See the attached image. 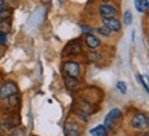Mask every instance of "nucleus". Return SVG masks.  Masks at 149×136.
I'll list each match as a JSON object with an SVG mask.
<instances>
[{
	"instance_id": "nucleus-1",
	"label": "nucleus",
	"mask_w": 149,
	"mask_h": 136,
	"mask_svg": "<svg viewBox=\"0 0 149 136\" xmlns=\"http://www.w3.org/2000/svg\"><path fill=\"white\" fill-rule=\"evenodd\" d=\"M120 117H122V112H120L118 108L112 109V110L105 116V121H104V127H105V129H107V131H112L113 128H115V121L119 120Z\"/></svg>"
},
{
	"instance_id": "nucleus-2",
	"label": "nucleus",
	"mask_w": 149,
	"mask_h": 136,
	"mask_svg": "<svg viewBox=\"0 0 149 136\" xmlns=\"http://www.w3.org/2000/svg\"><path fill=\"white\" fill-rule=\"evenodd\" d=\"M148 120L149 118L144 113H137L134 114V117L131 118V127L134 129H137V131L146 129L148 128Z\"/></svg>"
},
{
	"instance_id": "nucleus-3",
	"label": "nucleus",
	"mask_w": 149,
	"mask_h": 136,
	"mask_svg": "<svg viewBox=\"0 0 149 136\" xmlns=\"http://www.w3.org/2000/svg\"><path fill=\"white\" fill-rule=\"evenodd\" d=\"M18 86L14 82H6L0 86V98H10L11 95L17 94Z\"/></svg>"
},
{
	"instance_id": "nucleus-4",
	"label": "nucleus",
	"mask_w": 149,
	"mask_h": 136,
	"mask_svg": "<svg viewBox=\"0 0 149 136\" xmlns=\"http://www.w3.org/2000/svg\"><path fill=\"white\" fill-rule=\"evenodd\" d=\"M63 72L70 78H77L79 75V64L75 61H66L63 64Z\"/></svg>"
},
{
	"instance_id": "nucleus-5",
	"label": "nucleus",
	"mask_w": 149,
	"mask_h": 136,
	"mask_svg": "<svg viewBox=\"0 0 149 136\" xmlns=\"http://www.w3.org/2000/svg\"><path fill=\"white\" fill-rule=\"evenodd\" d=\"M99 12L103 16V19H109V18H116L118 15V10L113 5L109 4H100L99 7Z\"/></svg>"
},
{
	"instance_id": "nucleus-6",
	"label": "nucleus",
	"mask_w": 149,
	"mask_h": 136,
	"mask_svg": "<svg viewBox=\"0 0 149 136\" xmlns=\"http://www.w3.org/2000/svg\"><path fill=\"white\" fill-rule=\"evenodd\" d=\"M64 135L66 136H79L81 135V127L75 121H70L64 125Z\"/></svg>"
},
{
	"instance_id": "nucleus-7",
	"label": "nucleus",
	"mask_w": 149,
	"mask_h": 136,
	"mask_svg": "<svg viewBox=\"0 0 149 136\" xmlns=\"http://www.w3.org/2000/svg\"><path fill=\"white\" fill-rule=\"evenodd\" d=\"M103 26L109 32H120L122 25L116 18H109V19H103Z\"/></svg>"
},
{
	"instance_id": "nucleus-8",
	"label": "nucleus",
	"mask_w": 149,
	"mask_h": 136,
	"mask_svg": "<svg viewBox=\"0 0 149 136\" xmlns=\"http://www.w3.org/2000/svg\"><path fill=\"white\" fill-rule=\"evenodd\" d=\"M79 52H81V45H79V42H77V41L70 42L66 46V49H64V54H78Z\"/></svg>"
},
{
	"instance_id": "nucleus-9",
	"label": "nucleus",
	"mask_w": 149,
	"mask_h": 136,
	"mask_svg": "<svg viewBox=\"0 0 149 136\" xmlns=\"http://www.w3.org/2000/svg\"><path fill=\"white\" fill-rule=\"evenodd\" d=\"M85 42L89 48H97L100 45V40L96 36H93V34H88L85 37Z\"/></svg>"
},
{
	"instance_id": "nucleus-10",
	"label": "nucleus",
	"mask_w": 149,
	"mask_h": 136,
	"mask_svg": "<svg viewBox=\"0 0 149 136\" xmlns=\"http://www.w3.org/2000/svg\"><path fill=\"white\" fill-rule=\"evenodd\" d=\"M134 5L138 12H145L149 10V1L148 0H134Z\"/></svg>"
},
{
	"instance_id": "nucleus-11",
	"label": "nucleus",
	"mask_w": 149,
	"mask_h": 136,
	"mask_svg": "<svg viewBox=\"0 0 149 136\" xmlns=\"http://www.w3.org/2000/svg\"><path fill=\"white\" fill-rule=\"evenodd\" d=\"M64 83H66V87L70 89V90H75V89H78V86H79V82L77 80V78L66 76L64 78Z\"/></svg>"
},
{
	"instance_id": "nucleus-12",
	"label": "nucleus",
	"mask_w": 149,
	"mask_h": 136,
	"mask_svg": "<svg viewBox=\"0 0 149 136\" xmlns=\"http://www.w3.org/2000/svg\"><path fill=\"white\" fill-rule=\"evenodd\" d=\"M91 135H93V136H108V131L105 129L104 125H97L96 128L91 129Z\"/></svg>"
},
{
	"instance_id": "nucleus-13",
	"label": "nucleus",
	"mask_w": 149,
	"mask_h": 136,
	"mask_svg": "<svg viewBox=\"0 0 149 136\" xmlns=\"http://www.w3.org/2000/svg\"><path fill=\"white\" fill-rule=\"evenodd\" d=\"M137 78V80L140 82L141 84L145 87V90L148 91V94H149V78L148 76H142V75H136Z\"/></svg>"
},
{
	"instance_id": "nucleus-14",
	"label": "nucleus",
	"mask_w": 149,
	"mask_h": 136,
	"mask_svg": "<svg viewBox=\"0 0 149 136\" xmlns=\"http://www.w3.org/2000/svg\"><path fill=\"white\" fill-rule=\"evenodd\" d=\"M131 22H133V15L129 10H126V12L123 14V23L126 25V26H130Z\"/></svg>"
},
{
	"instance_id": "nucleus-15",
	"label": "nucleus",
	"mask_w": 149,
	"mask_h": 136,
	"mask_svg": "<svg viewBox=\"0 0 149 136\" xmlns=\"http://www.w3.org/2000/svg\"><path fill=\"white\" fill-rule=\"evenodd\" d=\"M116 87H118V90L120 91L122 94H126L127 87H126V83H125V82H118V83H116Z\"/></svg>"
},
{
	"instance_id": "nucleus-16",
	"label": "nucleus",
	"mask_w": 149,
	"mask_h": 136,
	"mask_svg": "<svg viewBox=\"0 0 149 136\" xmlns=\"http://www.w3.org/2000/svg\"><path fill=\"white\" fill-rule=\"evenodd\" d=\"M96 32L99 33V34H101V36H104V37H108L109 36V30H107V29H105V27H97V29H96Z\"/></svg>"
},
{
	"instance_id": "nucleus-17",
	"label": "nucleus",
	"mask_w": 149,
	"mask_h": 136,
	"mask_svg": "<svg viewBox=\"0 0 149 136\" xmlns=\"http://www.w3.org/2000/svg\"><path fill=\"white\" fill-rule=\"evenodd\" d=\"M11 136H25V128H17V129H14Z\"/></svg>"
},
{
	"instance_id": "nucleus-18",
	"label": "nucleus",
	"mask_w": 149,
	"mask_h": 136,
	"mask_svg": "<svg viewBox=\"0 0 149 136\" xmlns=\"http://www.w3.org/2000/svg\"><path fill=\"white\" fill-rule=\"evenodd\" d=\"M89 59L91 60H99V56H97L96 52H91V53H89Z\"/></svg>"
},
{
	"instance_id": "nucleus-19",
	"label": "nucleus",
	"mask_w": 149,
	"mask_h": 136,
	"mask_svg": "<svg viewBox=\"0 0 149 136\" xmlns=\"http://www.w3.org/2000/svg\"><path fill=\"white\" fill-rule=\"evenodd\" d=\"M6 41H7V37H6V34H4V33H0V42L6 44Z\"/></svg>"
},
{
	"instance_id": "nucleus-20",
	"label": "nucleus",
	"mask_w": 149,
	"mask_h": 136,
	"mask_svg": "<svg viewBox=\"0 0 149 136\" xmlns=\"http://www.w3.org/2000/svg\"><path fill=\"white\" fill-rule=\"evenodd\" d=\"M3 11H4V3H3V1L0 0V14L3 12Z\"/></svg>"
},
{
	"instance_id": "nucleus-21",
	"label": "nucleus",
	"mask_w": 149,
	"mask_h": 136,
	"mask_svg": "<svg viewBox=\"0 0 149 136\" xmlns=\"http://www.w3.org/2000/svg\"><path fill=\"white\" fill-rule=\"evenodd\" d=\"M82 30H84V33H89V32H91V27H88V26H82Z\"/></svg>"
},
{
	"instance_id": "nucleus-22",
	"label": "nucleus",
	"mask_w": 149,
	"mask_h": 136,
	"mask_svg": "<svg viewBox=\"0 0 149 136\" xmlns=\"http://www.w3.org/2000/svg\"><path fill=\"white\" fill-rule=\"evenodd\" d=\"M144 136H149V133H145V135Z\"/></svg>"
},
{
	"instance_id": "nucleus-23",
	"label": "nucleus",
	"mask_w": 149,
	"mask_h": 136,
	"mask_svg": "<svg viewBox=\"0 0 149 136\" xmlns=\"http://www.w3.org/2000/svg\"><path fill=\"white\" fill-rule=\"evenodd\" d=\"M148 128H149V120H148Z\"/></svg>"
},
{
	"instance_id": "nucleus-24",
	"label": "nucleus",
	"mask_w": 149,
	"mask_h": 136,
	"mask_svg": "<svg viewBox=\"0 0 149 136\" xmlns=\"http://www.w3.org/2000/svg\"><path fill=\"white\" fill-rule=\"evenodd\" d=\"M0 136H1V135H0Z\"/></svg>"
}]
</instances>
